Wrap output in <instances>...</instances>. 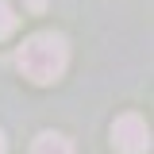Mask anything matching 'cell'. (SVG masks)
<instances>
[{
    "label": "cell",
    "instance_id": "obj_1",
    "mask_svg": "<svg viewBox=\"0 0 154 154\" xmlns=\"http://www.w3.org/2000/svg\"><path fill=\"white\" fill-rule=\"evenodd\" d=\"M66 62H69V46H66V38L58 35V31H38V35H31L16 50V66L35 85L58 81L62 69H66Z\"/></svg>",
    "mask_w": 154,
    "mask_h": 154
},
{
    "label": "cell",
    "instance_id": "obj_2",
    "mask_svg": "<svg viewBox=\"0 0 154 154\" xmlns=\"http://www.w3.org/2000/svg\"><path fill=\"white\" fill-rule=\"evenodd\" d=\"M112 143L119 154H146L150 150V131H146V123H143V116H119L112 123Z\"/></svg>",
    "mask_w": 154,
    "mask_h": 154
},
{
    "label": "cell",
    "instance_id": "obj_3",
    "mask_svg": "<svg viewBox=\"0 0 154 154\" xmlns=\"http://www.w3.org/2000/svg\"><path fill=\"white\" fill-rule=\"evenodd\" d=\"M31 154H73V143L66 135H58V131H42L31 143Z\"/></svg>",
    "mask_w": 154,
    "mask_h": 154
},
{
    "label": "cell",
    "instance_id": "obj_4",
    "mask_svg": "<svg viewBox=\"0 0 154 154\" xmlns=\"http://www.w3.org/2000/svg\"><path fill=\"white\" fill-rule=\"evenodd\" d=\"M16 23H19V16L12 12V4H8V0H0V38L12 35V31H16Z\"/></svg>",
    "mask_w": 154,
    "mask_h": 154
},
{
    "label": "cell",
    "instance_id": "obj_5",
    "mask_svg": "<svg viewBox=\"0 0 154 154\" xmlns=\"http://www.w3.org/2000/svg\"><path fill=\"white\" fill-rule=\"evenodd\" d=\"M23 4H27L31 12H42V8H46V0H23Z\"/></svg>",
    "mask_w": 154,
    "mask_h": 154
},
{
    "label": "cell",
    "instance_id": "obj_6",
    "mask_svg": "<svg viewBox=\"0 0 154 154\" xmlns=\"http://www.w3.org/2000/svg\"><path fill=\"white\" fill-rule=\"evenodd\" d=\"M0 154H8V139H4V131H0Z\"/></svg>",
    "mask_w": 154,
    "mask_h": 154
}]
</instances>
